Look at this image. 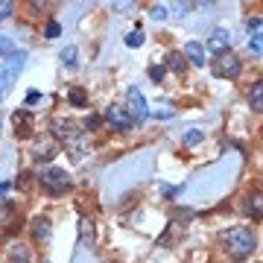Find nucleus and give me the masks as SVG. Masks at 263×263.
I'll use <instances>...</instances> for the list:
<instances>
[{
  "instance_id": "a878e982",
  "label": "nucleus",
  "mask_w": 263,
  "mask_h": 263,
  "mask_svg": "<svg viewBox=\"0 0 263 263\" xmlns=\"http://www.w3.org/2000/svg\"><path fill=\"white\" fill-rule=\"evenodd\" d=\"M0 53H12V41L6 35H0Z\"/></svg>"
},
{
  "instance_id": "9b49d317",
  "label": "nucleus",
  "mask_w": 263,
  "mask_h": 263,
  "mask_svg": "<svg viewBox=\"0 0 263 263\" xmlns=\"http://www.w3.org/2000/svg\"><path fill=\"white\" fill-rule=\"evenodd\" d=\"M50 234H53L50 219L47 216H35V219H32V240H35V243H47Z\"/></svg>"
},
{
  "instance_id": "5701e85b",
  "label": "nucleus",
  "mask_w": 263,
  "mask_h": 263,
  "mask_svg": "<svg viewBox=\"0 0 263 263\" xmlns=\"http://www.w3.org/2000/svg\"><path fill=\"white\" fill-rule=\"evenodd\" d=\"M12 9H15V3H12V0H0V21H6V18H9Z\"/></svg>"
},
{
  "instance_id": "cd10ccee",
  "label": "nucleus",
  "mask_w": 263,
  "mask_h": 263,
  "mask_svg": "<svg viewBox=\"0 0 263 263\" xmlns=\"http://www.w3.org/2000/svg\"><path fill=\"white\" fill-rule=\"evenodd\" d=\"M18 187H24V190L29 187V173H21V179H18Z\"/></svg>"
},
{
  "instance_id": "6e6552de",
  "label": "nucleus",
  "mask_w": 263,
  "mask_h": 263,
  "mask_svg": "<svg viewBox=\"0 0 263 263\" xmlns=\"http://www.w3.org/2000/svg\"><path fill=\"white\" fill-rule=\"evenodd\" d=\"M105 120L111 123V129H117V132H126V129H132V126H135V123H132V117H129V111H126V105H108Z\"/></svg>"
},
{
  "instance_id": "c756f323",
  "label": "nucleus",
  "mask_w": 263,
  "mask_h": 263,
  "mask_svg": "<svg viewBox=\"0 0 263 263\" xmlns=\"http://www.w3.org/2000/svg\"><path fill=\"white\" fill-rule=\"evenodd\" d=\"M6 190H9V184H6V181H0V196H3Z\"/></svg>"
},
{
  "instance_id": "dca6fc26",
  "label": "nucleus",
  "mask_w": 263,
  "mask_h": 263,
  "mask_svg": "<svg viewBox=\"0 0 263 263\" xmlns=\"http://www.w3.org/2000/svg\"><path fill=\"white\" fill-rule=\"evenodd\" d=\"M246 211L254 216V222H260L263 219V202H260V193H252L249 202H246Z\"/></svg>"
},
{
  "instance_id": "f257e3e1",
  "label": "nucleus",
  "mask_w": 263,
  "mask_h": 263,
  "mask_svg": "<svg viewBox=\"0 0 263 263\" xmlns=\"http://www.w3.org/2000/svg\"><path fill=\"white\" fill-rule=\"evenodd\" d=\"M219 243H222V249H226V254L231 260H246V257H252V252L257 249V237H254L252 228L237 226V228L222 231Z\"/></svg>"
},
{
  "instance_id": "0eeeda50",
  "label": "nucleus",
  "mask_w": 263,
  "mask_h": 263,
  "mask_svg": "<svg viewBox=\"0 0 263 263\" xmlns=\"http://www.w3.org/2000/svg\"><path fill=\"white\" fill-rule=\"evenodd\" d=\"M53 132H56V138H62V141H79L85 135V126L76 120H56L53 123Z\"/></svg>"
},
{
  "instance_id": "b1692460",
  "label": "nucleus",
  "mask_w": 263,
  "mask_h": 263,
  "mask_svg": "<svg viewBox=\"0 0 263 263\" xmlns=\"http://www.w3.org/2000/svg\"><path fill=\"white\" fill-rule=\"evenodd\" d=\"M149 15H152L155 21H164V18H167V6H161V3H155V6L149 9Z\"/></svg>"
},
{
  "instance_id": "ddd939ff",
  "label": "nucleus",
  "mask_w": 263,
  "mask_h": 263,
  "mask_svg": "<svg viewBox=\"0 0 263 263\" xmlns=\"http://www.w3.org/2000/svg\"><path fill=\"white\" fill-rule=\"evenodd\" d=\"M6 263H29V249L24 243H12L9 254H6Z\"/></svg>"
},
{
  "instance_id": "6ab92c4d",
  "label": "nucleus",
  "mask_w": 263,
  "mask_h": 263,
  "mask_svg": "<svg viewBox=\"0 0 263 263\" xmlns=\"http://www.w3.org/2000/svg\"><path fill=\"white\" fill-rule=\"evenodd\" d=\"M141 44H143V32L141 29H132L126 35V47H141Z\"/></svg>"
},
{
  "instance_id": "412c9836",
  "label": "nucleus",
  "mask_w": 263,
  "mask_h": 263,
  "mask_svg": "<svg viewBox=\"0 0 263 263\" xmlns=\"http://www.w3.org/2000/svg\"><path fill=\"white\" fill-rule=\"evenodd\" d=\"M62 35V24L59 21H47V29H44V38H59Z\"/></svg>"
},
{
  "instance_id": "4468645a",
  "label": "nucleus",
  "mask_w": 263,
  "mask_h": 263,
  "mask_svg": "<svg viewBox=\"0 0 263 263\" xmlns=\"http://www.w3.org/2000/svg\"><path fill=\"white\" fill-rule=\"evenodd\" d=\"M249 105H252V111H263V82L257 79V82L252 85V91H249Z\"/></svg>"
},
{
  "instance_id": "f8f14e48",
  "label": "nucleus",
  "mask_w": 263,
  "mask_h": 263,
  "mask_svg": "<svg viewBox=\"0 0 263 263\" xmlns=\"http://www.w3.org/2000/svg\"><path fill=\"white\" fill-rule=\"evenodd\" d=\"M184 59H190L193 65H205V47L199 41H187L184 44Z\"/></svg>"
},
{
  "instance_id": "1a4fd4ad",
  "label": "nucleus",
  "mask_w": 263,
  "mask_h": 263,
  "mask_svg": "<svg viewBox=\"0 0 263 263\" xmlns=\"http://www.w3.org/2000/svg\"><path fill=\"white\" fill-rule=\"evenodd\" d=\"M59 152V141L56 138H44V141L35 143V149H32V158L35 161H50L53 155Z\"/></svg>"
},
{
  "instance_id": "aec40b11",
  "label": "nucleus",
  "mask_w": 263,
  "mask_h": 263,
  "mask_svg": "<svg viewBox=\"0 0 263 263\" xmlns=\"http://www.w3.org/2000/svg\"><path fill=\"white\" fill-rule=\"evenodd\" d=\"M62 65H65V67H76V47L62 50Z\"/></svg>"
},
{
  "instance_id": "4be33fe9",
  "label": "nucleus",
  "mask_w": 263,
  "mask_h": 263,
  "mask_svg": "<svg viewBox=\"0 0 263 263\" xmlns=\"http://www.w3.org/2000/svg\"><path fill=\"white\" fill-rule=\"evenodd\" d=\"M249 50H252L254 56H260V53H263V44H260V32H254V35L249 38Z\"/></svg>"
},
{
  "instance_id": "393cba45",
  "label": "nucleus",
  "mask_w": 263,
  "mask_h": 263,
  "mask_svg": "<svg viewBox=\"0 0 263 263\" xmlns=\"http://www.w3.org/2000/svg\"><path fill=\"white\" fill-rule=\"evenodd\" d=\"M149 79L158 85L161 79H164V67H161V65H152V67H149Z\"/></svg>"
},
{
  "instance_id": "bb28decb",
  "label": "nucleus",
  "mask_w": 263,
  "mask_h": 263,
  "mask_svg": "<svg viewBox=\"0 0 263 263\" xmlns=\"http://www.w3.org/2000/svg\"><path fill=\"white\" fill-rule=\"evenodd\" d=\"M249 32H252V35H254V32H260V18H252V21H249Z\"/></svg>"
},
{
  "instance_id": "c85d7f7f",
  "label": "nucleus",
  "mask_w": 263,
  "mask_h": 263,
  "mask_svg": "<svg viewBox=\"0 0 263 263\" xmlns=\"http://www.w3.org/2000/svg\"><path fill=\"white\" fill-rule=\"evenodd\" d=\"M38 100H41V94H38V91H29V94H27V105L38 103Z\"/></svg>"
},
{
  "instance_id": "423d86ee",
  "label": "nucleus",
  "mask_w": 263,
  "mask_h": 263,
  "mask_svg": "<svg viewBox=\"0 0 263 263\" xmlns=\"http://www.w3.org/2000/svg\"><path fill=\"white\" fill-rule=\"evenodd\" d=\"M12 126H15V138H29L35 132V114L29 108H18L12 114Z\"/></svg>"
},
{
  "instance_id": "39448f33",
  "label": "nucleus",
  "mask_w": 263,
  "mask_h": 263,
  "mask_svg": "<svg viewBox=\"0 0 263 263\" xmlns=\"http://www.w3.org/2000/svg\"><path fill=\"white\" fill-rule=\"evenodd\" d=\"M126 103H129V117L132 123H143L146 117H149V108H146V100H143V94L138 91V88H129V94H126Z\"/></svg>"
},
{
  "instance_id": "9d476101",
  "label": "nucleus",
  "mask_w": 263,
  "mask_h": 263,
  "mask_svg": "<svg viewBox=\"0 0 263 263\" xmlns=\"http://www.w3.org/2000/svg\"><path fill=\"white\" fill-rule=\"evenodd\" d=\"M228 44H231V38H228L226 29H214V32H211V38H208V50H211V53H216V56L228 53Z\"/></svg>"
},
{
  "instance_id": "f03ea898",
  "label": "nucleus",
  "mask_w": 263,
  "mask_h": 263,
  "mask_svg": "<svg viewBox=\"0 0 263 263\" xmlns=\"http://www.w3.org/2000/svg\"><path fill=\"white\" fill-rule=\"evenodd\" d=\"M24 62H27V50H12L9 59L3 62V67H0V100L9 97V91H12V85H15V79H18Z\"/></svg>"
},
{
  "instance_id": "2eb2a0df",
  "label": "nucleus",
  "mask_w": 263,
  "mask_h": 263,
  "mask_svg": "<svg viewBox=\"0 0 263 263\" xmlns=\"http://www.w3.org/2000/svg\"><path fill=\"white\" fill-rule=\"evenodd\" d=\"M67 103L76 105V108H85V105H88V91L79 88V85H73V88L67 91Z\"/></svg>"
},
{
  "instance_id": "20e7f679",
  "label": "nucleus",
  "mask_w": 263,
  "mask_h": 263,
  "mask_svg": "<svg viewBox=\"0 0 263 263\" xmlns=\"http://www.w3.org/2000/svg\"><path fill=\"white\" fill-rule=\"evenodd\" d=\"M214 76L216 79H237L240 76V70H243V62L234 56V53H222V56L214 59Z\"/></svg>"
},
{
  "instance_id": "7ed1b4c3",
  "label": "nucleus",
  "mask_w": 263,
  "mask_h": 263,
  "mask_svg": "<svg viewBox=\"0 0 263 263\" xmlns=\"http://www.w3.org/2000/svg\"><path fill=\"white\" fill-rule=\"evenodd\" d=\"M38 181H41V190H44L47 196H62V193L70 187V176H67L65 170H59V167L44 170V173L38 176Z\"/></svg>"
},
{
  "instance_id": "f3484780",
  "label": "nucleus",
  "mask_w": 263,
  "mask_h": 263,
  "mask_svg": "<svg viewBox=\"0 0 263 263\" xmlns=\"http://www.w3.org/2000/svg\"><path fill=\"white\" fill-rule=\"evenodd\" d=\"M167 67H170V70H173V73H184V67H187V65H184V56H181V53H170V56H167Z\"/></svg>"
},
{
  "instance_id": "a211bd4d",
  "label": "nucleus",
  "mask_w": 263,
  "mask_h": 263,
  "mask_svg": "<svg viewBox=\"0 0 263 263\" xmlns=\"http://www.w3.org/2000/svg\"><path fill=\"white\" fill-rule=\"evenodd\" d=\"M202 138H205V132H202V129H190L187 135L181 138V143H184V146H196V143L202 141Z\"/></svg>"
}]
</instances>
